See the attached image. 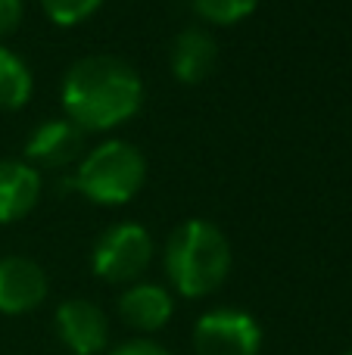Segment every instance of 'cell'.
<instances>
[{"instance_id":"6da1fadb","label":"cell","mask_w":352,"mask_h":355,"mask_svg":"<svg viewBox=\"0 0 352 355\" xmlns=\"http://www.w3.org/2000/svg\"><path fill=\"white\" fill-rule=\"evenodd\" d=\"M143 103V81L118 56H85L62 78V110L81 131H109L128 122Z\"/></svg>"},{"instance_id":"7a4b0ae2","label":"cell","mask_w":352,"mask_h":355,"mask_svg":"<svg viewBox=\"0 0 352 355\" xmlns=\"http://www.w3.org/2000/svg\"><path fill=\"white\" fill-rule=\"evenodd\" d=\"M231 243L212 221L191 218L168 234L166 243V275L175 293L187 300L209 296L228 281Z\"/></svg>"},{"instance_id":"3957f363","label":"cell","mask_w":352,"mask_h":355,"mask_svg":"<svg viewBox=\"0 0 352 355\" xmlns=\"http://www.w3.org/2000/svg\"><path fill=\"white\" fill-rule=\"evenodd\" d=\"M147 181V159L125 141H106L87 150L78 162L75 187L97 206H122Z\"/></svg>"},{"instance_id":"277c9868","label":"cell","mask_w":352,"mask_h":355,"mask_svg":"<svg viewBox=\"0 0 352 355\" xmlns=\"http://www.w3.org/2000/svg\"><path fill=\"white\" fill-rule=\"evenodd\" d=\"M153 237L147 227L122 221L106 227L94 246V275L109 284H131L150 268Z\"/></svg>"},{"instance_id":"5b68a950","label":"cell","mask_w":352,"mask_h":355,"mask_svg":"<svg viewBox=\"0 0 352 355\" xmlns=\"http://www.w3.org/2000/svg\"><path fill=\"white\" fill-rule=\"evenodd\" d=\"M197 355H259L262 327L243 309H212L193 324Z\"/></svg>"},{"instance_id":"8992f818","label":"cell","mask_w":352,"mask_h":355,"mask_svg":"<svg viewBox=\"0 0 352 355\" xmlns=\"http://www.w3.org/2000/svg\"><path fill=\"white\" fill-rule=\"evenodd\" d=\"M56 334L72 355H100L109 340V321L91 300H66L56 309Z\"/></svg>"},{"instance_id":"52a82bcc","label":"cell","mask_w":352,"mask_h":355,"mask_svg":"<svg viewBox=\"0 0 352 355\" xmlns=\"http://www.w3.org/2000/svg\"><path fill=\"white\" fill-rule=\"evenodd\" d=\"M47 300V275L35 259H0V312L25 315Z\"/></svg>"},{"instance_id":"ba28073f","label":"cell","mask_w":352,"mask_h":355,"mask_svg":"<svg viewBox=\"0 0 352 355\" xmlns=\"http://www.w3.org/2000/svg\"><path fill=\"white\" fill-rule=\"evenodd\" d=\"M25 153L31 162L47 168H62L72 166L81 153H85V131L72 125L69 119H50L25 144Z\"/></svg>"},{"instance_id":"9c48e42d","label":"cell","mask_w":352,"mask_h":355,"mask_svg":"<svg viewBox=\"0 0 352 355\" xmlns=\"http://www.w3.org/2000/svg\"><path fill=\"white\" fill-rule=\"evenodd\" d=\"M175 300L162 284H131L118 296V315L128 327L141 334H156L172 321Z\"/></svg>"},{"instance_id":"30bf717a","label":"cell","mask_w":352,"mask_h":355,"mask_svg":"<svg viewBox=\"0 0 352 355\" xmlns=\"http://www.w3.org/2000/svg\"><path fill=\"white\" fill-rule=\"evenodd\" d=\"M218 62V44L209 31L203 28H184L175 35L172 50H168V66L172 75L184 85H200L212 75Z\"/></svg>"},{"instance_id":"8fae6325","label":"cell","mask_w":352,"mask_h":355,"mask_svg":"<svg viewBox=\"0 0 352 355\" xmlns=\"http://www.w3.org/2000/svg\"><path fill=\"white\" fill-rule=\"evenodd\" d=\"M41 200V175L28 162L0 159V225L16 221Z\"/></svg>"},{"instance_id":"7c38bea8","label":"cell","mask_w":352,"mask_h":355,"mask_svg":"<svg viewBox=\"0 0 352 355\" xmlns=\"http://www.w3.org/2000/svg\"><path fill=\"white\" fill-rule=\"evenodd\" d=\"M31 72L12 50L0 47V110H22L31 100Z\"/></svg>"},{"instance_id":"4fadbf2b","label":"cell","mask_w":352,"mask_h":355,"mask_svg":"<svg viewBox=\"0 0 352 355\" xmlns=\"http://www.w3.org/2000/svg\"><path fill=\"white\" fill-rule=\"evenodd\" d=\"M193 10L212 25H234L256 10L259 0H191Z\"/></svg>"},{"instance_id":"5bb4252c","label":"cell","mask_w":352,"mask_h":355,"mask_svg":"<svg viewBox=\"0 0 352 355\" xmlns=\"http://www.w3.org/2000/svg\"><path fill=\"white\" fill-rule=\"evenodd\" d=\"M103 0H41L44 12H47L50 22L56 25H78L85 22L87 16L97 12V6Z\"/></svg>"},{"instance_id":"9a60e30c","label":"cell","mask_w":352,"mask_h":355,"mask_svg":"<svg viewBox=\"0 0 352 355\" xmlns=\"http://www.w3.org/2000/svg\"><path fill=\"white\" fill-rule=\"evenodd\" d=\"M106 355H172V352L162 349L153 340H128V343H118L116 349H109Z\"/></svg>"},{"instance_id":"2e32d148","label":"cell","mask_w":352,"mask_h":355,"mask_svg":"<svg viewBox=\"0 0 352 355\" xmlns=\"http://www.w3.org/2000/svg\"><path fill=\"white\" fill-rule=\"evenodd\" d=\"M22 22V0H0V37L12 35Z\"/></svg>"},{"instance_id":"e0dca14e","label":"cell","mask_w":352,"mask_h":355,"mask_svg":"<svg viewBox=\"0 0 352 355\" xmlns=\"http://www.w3.org/2000/svg\"><path fill=\"white\" fill-rule=\"evenodd\" d=\"M346 355H352V349H349V352H346Z\"/></svg>"}]
</instances>
